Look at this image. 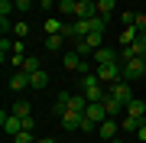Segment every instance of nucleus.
I'll use <instances>...</instances> for the list:
<instances>
[{
  "label": "nucleus",
  "instance_id": "f257e3e1",
  "mask_svg": "<svg viewBox=\"0 0 146 143\" xmlns=\"http://www.w3.org/2000/svg\"><path fill=\"white\" fill-rule=\"evenodd\" d=\"M94 75H98L101 85H114V81H123V65L110 62V65H94Z\"/></svg>",
  "mask_w": 146,
  "mask_h": 143
},
{
  "label": "nucleus",
  "instance_id": "f03ea898",
  "mask_svg": "<svg viewBox=\"0 0 146 143\" xmlns=\"http://www.w3.org/2000/svg\"><path fill=\"white\" fill-rule=\"evenodd\" d=\"M143 75H146L143 55H133V59H127V62H123V81H130V85H133V81L143 78Z\"/></svg>",
  "mask_w": 146,
  "mask_h": 143
},
{
  "label": "nucleus",
  "instance_id": "7ed1b4c3",
  "mask_svg": "<svg viewBox=\"0 0 146 143\" xmlns=\"http://www.w3.org/2000/svg\"><path fill=\"white\" fill-rule=\"evenodd\" d=\"M107 94L110 98H117L120 101V104H130V101H133V88H130V81H114V85H107Z\"/></svg>",
  "mask_w": 146,
  "mask_h": 143
},
{
  "label": "nucleus",
  "instance_id": "20e7f679",
  "mask_svg": "<svg viewBox=\"0 0 146 143\" xmlns=\"http://www.w3.org/2000/svg\"><path fill=\"white\" fill-rule=\"evenodd\" d=\"M84 117H91L94 124H104L107 120V107H104V101H88V111H84Z\"/></svg>",
  "mask_w": 146,
  "mask_h": 143
},
{
  "label": "nucleus",
  "instance_id": "39448f33",
  "mask_svg": "<svg viewBox=\"0 0 146 143\" xmlns=\"http://www.w3.org/2000/svg\"><path fill=\"white\" fill-rule=\"evenodd\" d=\"M58 120H62V127H65V130H81L84 114H78V111H68V107H65V111L58 114Z\"/></svg>",
  "mask_w": 146,
  "mask_h": 143
},
{
  "label": "nucleus",
  "instance_id": "423d86ee",
  "mask_svg": "<svg viewBox=\"0 0 146 143\" xmlns=\"http://www.w3.org/2000/svg\"><path fill=\"white\" fill-rule=\"evenodd\" d=\"M0 124H3V130L10 133V137H16V133L23 130V117H16L13 111H10V114H7V111L0 114Z\"/></svg>",
  "mask_w": 146,
  "mask_h": 143
},
{
  "label": "nucleus",
  "instance_id": "0eeeda50",
  "mask_svg": "<svg viewBox=\"0 0 146 143\" xmlns=\"http://www.w3.org/2000/svg\"><path fill=\"white\" fill-rule=\"evenodd\" d=\"M91 59H94V65H110V62H120V52H114V49H107V46H101Z\"/></svg>",
  "mask_w": 146,
  "mask_h": 143
},
{
  "label": "nucleus",
  "instance_id": "6e6552de",
  "mask_svg": "<svg viewBox=\"0 0 146 143\" xmlns=\"http://www.w3.org/2000/svg\"><path fill=\"white\" fill-rule=\"evenodd\" d=\"M75 16H78V20H91V16H98V3H94V0H78Z\"/></svg>",
  "mask_w": 146,
  "mask_h": 143
},
{
  "label": "nucleus",
  "instance_id": "1a4fd4ad",
  "mask_svg": "<svg viewBox=\"0 0 146 143\" xmlns=\"http://www.w3.org/2000/svg\"><path fill=\"white\" fill-rule=\"evenodd\" d=\"M117 130H120V124L114 120V117H107V120H104V124L98 127V133H101L104 140H114V137H117Z\"/></svg>",
  "mask_w": 146,
  "mask_h": 143
},
{
  "label": "nucleus",
  "instance_id": "9d476101",
  "mask_svg": "<svg viewBox=\"0 0 146 143\" xmlns=\"http://www.w3.org/2000/svg\"><path fill=\"white\" fill-rule=\"evenodd\" d=\"M127 114H130V117H136V120H146V104H143L140 98H133L130 104H127Z\"/></svg>",
  "mask_w": 146,
  "mask_h": 143
},
{
  "label": "nucleus",
  "instance_id": "9b49d317",
  "mask_svg": "<svg viewBox=\"0 0 146 143\" xmlns=\"http://www.w3.org/2000/svg\"><path fill=\"white\" fill-rule=\"evenodd\" d=\"M10 88H13V91L29 88V75H26V72H13V75H10Z\"/></svg>",
  "mask_w": 146,
  "mask_h": 143
},
{
  "label": "nucleus",
  "instance_id": "f8f14e48",
  "mask_svg": "<svg viewBox=\"0 0 146 143\" xmlns=\"http://www.w3.org/2000/svg\"><path fill=\"white\" fill-rule=\"evenodd\" d=\"M46 85H49V72H42V69H39V72H33V75H29V88L42 91Z\"/></svg>",
  "mask_w": 146,
  "mask_h": 143
},
{
  "label": "nucleus",
  "instance_id": "ddd939ff",
  "mask_svg": "<svg viewBox=\"0 0 146 143\" xmlns=\"http://www.w3.org/2000/svg\"><path fill=\"white\" fill-rule=\"evenodd\" d=\"M62 65H65L68 72H78V69H81V55H78V52H75V49H72V52H65Z\"/></svg>",
  "mask_w": 146,
  "mask_h": 143
},
{
  "label": "nucleus",
  "instance_id": "4468645a",
  "mask_svg": "<svg viewBox=\"0 0 146 143\" xmlns=\"http://www.w3.org/2000/svg\"><path fill=\"white\" fill-rule=\"evenodd\" d=\"M104 107H107V114H110V117H117L120 111H127V107H123V104H120V101H117V98H110V94H104Z\"/></svg>",
  "mask_w": 146,
  "mask_h": 143
},
{
  "label": "nucleus",
  "instance_id": "2eb2a0df",
  "mask_svg": "<svg viewBox=\"0 0 146 143\" xmlns=\"http://www.w3.org/2000/svg\"><path fill=\"white\" fill-rule=\"evenodd\" d=\"M136 36H140V29H136V26H123V33H120V46H133Z\"/></svg>",
  "mask_w": 146,
  "mask_h": 143
},
{
  "label": "nucleus",
  "instance_id": "dca6fc26",
  "mask_svg": "<svg viewBox=\"0 0 146 143\" xmlns=\"http://www.w3.org/2000/svg\"><path fill=\"white\" fill-rule=\"evenodd\" d=\"M140 124H143V120H136V117H130V114H127L123 120H120V130H127V133H136V130H140Z\"/></svg>",
  "mask_w": 146,
  "mask_h": 143
},
{
  "label": "nucleus",
  "instance_id": "f3484780",
  "mask_svg": "<svg viewBox=\"0 0 146 143\" xmlns=\"http://www.w3.org/2000/svg\"><path fill=\"white\" fill-rule=\"evenodd\" d=\"M42 26H46V36H58V33H62V26H65V20H46Z\"/></svg>",
  "mask_w": 146,
  "mask_h": 143
},
{
  "label": "nucleus",
  "instance_id": "a211bd4d",
  "mask_svg": "<svg viewBox=\"0 0 146 143\" xmlns=\"http://www.w3.org/2000/svg\"><path fill=\"white\" fill-rule=\"evenodd\" d=\"M75 7H78V0H58V13L62 16H75Z\"/></svg>",
  "mask_w": 146,
  "mask_h": 143
},
{
  "label": "nucleus",
  "instance_id": "6ab92c4d",
  "mask_svg": "<svg viewBox=\"0 0 146 143\" xmlns=\"http://www.w3.org/2000/svg\"><path fill=\"white\" fill-rule=\"evenodd\" d=\"M13 114L16 117H29L33 114V104H29V101H16V104H13Z\"/></svg>",
  "mask_w": 146,
  "mask_h": 143
},
{
  "label": "nucleus",
  "instance_id": "aec40b11",
  "mask_svg": "<svg viewBox=\"0 0 146 143\" xmlns=\"http://www.w3.org/2000/svg\"><path fill=\"white\" fill-rule=\"evenodd\" d=\"M65 46V36L58 33V36H46V49H52V52H58V49Z\"/></svg>",
  "mask_w": 146,
  "mask_h": 143
},
{
  "label": "nucleus",
  "instance_id": "412c9836",
  "mask_svg": "<svg viewBox=\"0 0 146 143\" xmlns=\"http://www.w3.org/2000/svg\"><path fill=\"white\" fill-rule=\"evenodd\" d=\"M39 69H42V62H39V59H36V55H26V62H23V72L33 75V72H39Z\"/></svg>",
  "mask_w": 146,
  "mask_h": 143
},
{
  "label": "nucleus",
  "instance_id": "4be33fe9",
  "mask_svg": "<svg viewBox=\"0 0 146 143\" xmlns=\"http://www.w3.org/2000/svg\"><path fill=\"white\" fill-rule=\"evenodd\" d=\"M114 7H117V0H98V13H101V16H110Z\"/></svg>",
  "mask_w": 146,
  "mask_h": 143
},
{
  "label": "nucleus",
  "instance_id": "5701e85b",
  "mask_svg": "<svg viewBox=\"0 0 146 143\" xmlns=\"http://www.w3.org/2000/svg\"><path fill=\"white\" fill-rule=\"evenodd\" d=\"M13 10H16V3H13V0H0V16H3V20H10Z\"/></svg>",
  "mask_w": 146,
  "mask_h": 143
},
{
  "label": "nucleus",
  "instance_id": "b1692460",
  "mask_svg": "<svg viewBox=\"0 0 146 143\" xmlns=\"http://www.w3.org/2000/svg\"><path fill=\"white\" fill-rule=\"evenodd\" d=\"M13 143H33V130H20L13 137Z\"/></svg>",
  "mask_w": 146,
  "mask_h": 143
},
{
  "label": "nucleus",
  "instance_id": "393cba45",
  "mask_svg": "<svg viewBox=\"0 0 146 143\" xmlns=\"http://www.w3.org/2000/svg\"><path fill=\"white\" fill-rule=\"evenodd\" d=\"M13 33H16L20 39H23V36L29 33V23H23V20H20V23H13Z\"/></svg>",
  "mask_w": 146,
  "mask_h": 143
},
{
  "label": "nucleus",
  "instance_id": "a878e982",
  "mask_svg": "<svg viewBox=\"0 0 146 143\" xmlns=\"http://www.w3.org/2000/svg\"><path fill=\"white\" fill-rule=\"evenodd\" d=\"M98 127H101V124H94L91 117H84V120H81V130H84V133H94Z\"/></svg>",
  "mask_w": 146,
  "mask_h": 143
},
{
  "label": "nucleus",
  "instance_id": "bb28decb",
  "mask_svg": "<svg viewBox=\"0 0 146 143\" xmlns=\"http://www.w3.org/2000/svg\"><path fill=\"white\" fill-rule=\"evenodd\" d=\"M7 55H13V43H7V39H3V43H0V59L7 62Z\"/></svg>",
  "mask_w": 146,
  "mask_h": 143
},
{
  "label": "nucleus",
  "instance_id": "cd10ccee",
  "mask_svg": "<svg viewBox=\"0 0 146 143\" xmlns=\"http://www.w3.org/2000/svg\"><path fill=\"white\" fill-rule=\"evenodd\" d=\"M133 26L140 29V33H146V13H140V16H136V20H133Z\"/></svg>",
  "mask_w": 146,
  "mask_h": 143
},
{
  "label": "nucleus",
  "instance_id": "c85d7f7f",
  "mask_svg": "<svg viewBox=\"0 0 146 143\" xmlns=\"http://www.w3.org/2000/svg\"><path fill=\"white\" fill-rule=\"evenodd\" d=\"M29 7H33V0H16V10H20V13H26Z\"/></svg>",
  "mask_w": 146,
  "mask_h": 143
},
{
  "label": "nucleus",
  "instance_id": "c756f323",
  "mask_svg": "<svg viewBox=\"0 0 146 143\" xmlns=\"http://www.w3.org/2000/svg\"><path fill=\"white\" fill-rule=\"evenodd\" d=\"M33 127H36V120H33V114H29V117H23V130H33Z\"/></svg>",
  "mask_w": 146,
  "mask_h": 143
},
{
  "label": "nucleus",
  "instance_id": "7c9ffc66",
  "mask_svg": "<svg viewBox=\"0 0 146 143\" xmlns=\"http://www.w3.org/2000/svg\"><path fill=\"white\" fill-rule=\"evenodd\" d=\"M136 137H140V140H143V143H146V120H143V124H140V130H136Z\"/></svg>",
  "mask_w": 146,
  "mask_h": 143
},
{
  "label": "nucleus",
  "instance_id": "2f4dec72",
  "mask_svg": "<svg viewBox=\"0 0 146 143\" xmlns=\"http://www.w3.org/2000/svg\"><path fill=\"white\" fill-rule=\"evenodd\" d=\"M52 3L55 0H39V10H52Z\"/></svg>",
  "mask_w": 146,
  "mask_h": 143
},
{
  "label": "nucleus",
  "instance_id": "473e14b6",
  "mask_svg": "<svg viewBox=\"0 0 146 143\" xmlns=\"http://www.w3.org/2000/svg\"><path fill=\"white\" fill-rule=\"evenodd\" d=\"M39 143H55V140H52V137H42V140H39Z\"/></svg>",
  "mask_w": 146,
  "mask_h": 143
},
{
  "label": "nucleus",
  "instance_id": "72a5a7b5",
  "mask_svg": "<svg viewBox=\"0 0 146 143\" xmlns=\"http://www.w3.org/2000/svg\"><path fill=\"white\" fill-rule=\"evenodd\" d=\"M107 143H123V140H120V137H114V140H107Z\"/></svg>",
  "mask_w": 146,
  "mask_h": 143
},
{
  "label": "nucleus",
  "instance_id": "f704fd0d",
  "mask_svg": "<svg viewBox=\"0 0 146 143\" xmlns=\"http://www.w3.org/2000/svg\"><path fill=\"white\" fill-rule=\"evenodd\" d=\"M143 65H146V55H143Z\"/></svg>",
  "mask_w": 146,
  "mask_h": 143
},
{
  "label": "nucleus",
  "instance_id": "c9c22d12",
  "mask_svg": "<svg viewBox=\"0 0 146 143\" xmlns=\"http://www.w3.org/2000/svg\"><path fill=\"white\" fill-rule=\"evenodd\" d=\"M94 3H98V0H94Z\"/></svg>",
  "mask_w": 146,
  "mask_h": 143
},
{
  "label": "nucleus",
  "instance_id": "e433bc0d",
  "mask_svg": "<svg viewBox=\"0 0 146 143\" xmlns=\"http://www.w3.org/2000/svg\"><path fill=\"white\" fill-rule=\"evenodd\" d=\"M55 3H58V0H55Z\"/></svg>",
  "mask_w": 146,
  "mask_h": 143
},
{
  "label": "nucleus",
  "instance_id": "4c0bfd02",
  "mask_svg": "<svg viewBox=\"0 0 146 143\" xmlns=\"http://www.w3.org/2000/svg\"><path fill=\"white\" fill-rule=\"evenodd\" d=\"M13 3H16V0H13Z\"/></svg>",
  "mask_w": 146,
  "mask_h": 143
}]
</instances>
